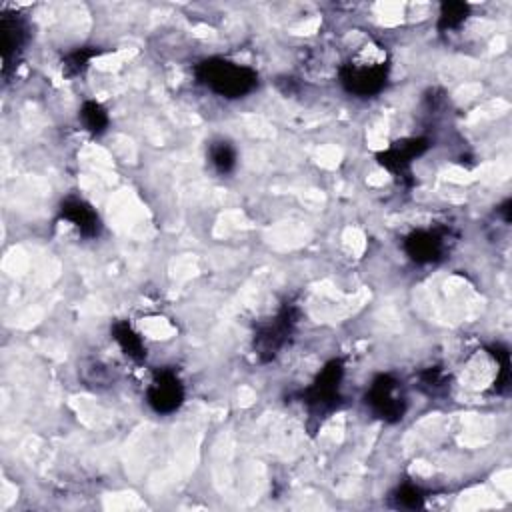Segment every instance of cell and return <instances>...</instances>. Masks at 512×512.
<instances>
[{"mask_svg": "<svg viewBox=\"0 0 512 512\" xmlns=\"http://www.w3.org/2000/svg\"><path fill=\"white\" fill-rule=\"evenodd\" d=\"M196 82L216 96L238 100L258 88V72L246 64L222 56H210L194 66Z\"/></svg>", "mask_w": 512, "mask_h": 512, "instance_id": "obj_1", "label": "cell"}, {"mask_svg": "<svg viewBox=\"0 0 512 512\" xmlns=\"http://www.w3.org/2000/svg\"><path fill=\"white\" fill-rule=\"evenodd\" d=\"M344 380V362L340 358L328 360L316 378L300 392V402L306 406L310 416L324 418L334 412L340 404V388Z\"/></svg>", "mask_w": 512, "mask_h": 512, "instance_id": "obj_2", "label": "cell"}, {"mask_svg": "<svg viewBox=\"0 0 512 512\" xmlns=\"http://www.w3.org/2000/svg\"><path fill=\"white\" fill-rule=\"evenodd\" d=\"M300 310L296 304H282L280 310L266 322L256 328L254 334V354L260 362L274 360L280 350L290 342L296 326H298Z\"/></svg>", "mask_w": 512, "mask_h": 512, "instance_id": "obj_3", "label": "cell"}, {"mask_svg": "<svg viewBox=\"0 0 512 512\" xmlns=\"http://www.w3.org/2000/svg\"><path fill=\"white\" fill-rule=\"evenodd\" d=\"M364 404L374 418L386 424L400 422L408 410V400L402 390V382L390 372H382L372 378L364 394Z\"/></svg>", "mask_w": 512, "mask_h": 512, "instance_id": "obj_4", "label": "cell"}, {"mask_svg": "<svg viewBox=\"0 0 512 512\" xmlns=\"http://www.w3.org/2000/svg\"><path fill=\"white\" fill-rule=\"evenodd\" d=\"M338 78L348 94L356 98H374L388 84L390 64L386 60H350L340 66Z\"/></svg>", "mask_w": 512, "mask_h": 512, "instance_id": "obj_5", "label": "cell"}, {"mask_svg": "<svg viewBox=\"0 0 512 512\" xmlns=\"http://www.w3.org/2000/svg\"><path fill=\"white\" fill-rule=\"evenodd\" d=\"M30 42V26L28 20L18 12H2L0 14V54H2V76L18 66L26 46Z\"/></svg>", "mask_w": 512, "mask_h": 512, "instance_id": "obj_6", "label": "cell"}, {"mask_svg": "<svg viewBox=\"0 0 512 512\" xmlns=\"http://www.w3.org/2000/svg\"><path fill=\"white\" fill-rule=\"evenodd\" d=\"M186 390L176 370L160 368L154 372L148 388H146V402L148 406L162 416L174 414L184 404Z\"/></svg>", "mask_w": 512, "mask_h": 512, "instance_id": "obj_7", "label": "cell"}, {"mask_svg": "<svg viewBox=\"0 0 512 512\" xmlns=\"http://www.w3.org/2000/svg\"><path fill=\"white\" fill-rule=\"evenodd\" d=\"M448 236V228H418L404 236L402 248L414 264H434L444 258Z\"/></svg>", "mask_w": 512, "mask_h": 512, "instance_id": "obj_8", "label": "cell"}, {"mask_svg": "<svg viewBox=\"0 0 512 512\" xmlns=\"http://www.w3.org/2000/svg\"><path fill=\"white\" fill-rule=\"evenodd\" d=\"M428 140L422 136H414V138H404L394 142L392 146H388L386 150L376 154L378 164L388 170L394 176H410V166L416 158H420L426 150H428Z\"/></svg>", "mask_w": 512, "mask_h": 512, "instance_id": "obj_9", "label": "cell"}, {"mask_svg": "<svg viewBox=\"0 0 512 512\" xmlns=\"http://www.w3.org/2000/svg\"><path fill=\"white\" fill-rule=\"evenodd\" d=\"M58 218L68 222L82 238H96L102 232V220L92 204L78 196H66L58 206Z\"/></svg>", "mask_w": 512, "mask_h": 512, "instance_id": "obj_10", "label": "cell"}, {"mask_svg": "<svg viewBox=\"0 0 512 512\" xmlns=\"http://www.w3.org/2000/svg\"><path fill=\"white\" fill-rule=\"evenodd\" d=\"M110 334L118 348L134 362H144L146 360V344L142 336L132 328L130 322L126 320H116L110 328Z\"/></svg>", "mask_w": 512, "mask_h": 512, "instance_id": "obj_11", "label": "cell"}, {"mask_svg": "<svg viewBox=\"0 0 512 512\" xmlns=\"http://www.w3.org/2000/svg\"><path fill=\"white\" fill-rule=\"evenodd\" d=\"M208 160H210V166L214 168V172H218L220 176H228L236 170L238 152L230 140L218 138L208 144Z\"/></svg>", "mask_w": 512, "mask_h": 512, "instance_id": "obj_12", "label": "cell"}, {"mask_svg": "<svg viewBox=\"0 0 512 512\" xmlns=\"http://www.w3.org/2000/svg\"><path fill=\"white\" fill-rule=\"evenodd\" d=\"M78 118L84 126V130L92 136H102L110 126V116L106 108L96 100H84L78 112Z\"/></svg>", "mask_w": 512, "mask_h": 512, "instance_id": "obj_13", "label": "cell"}, {"mask_svg": "<svg viewBox=\"0 0 512 512\" xmlns=\"http://www.w3.org/2000/svg\"><path fill=\"white\" fill-rule=\"evenodd\" d=\"M100 54V48L96 46H82V48H76L68 54H64L62 58V72L68 76V78H74V76H80L88 70L90 62Z\"/></svg>", "mask_w": 512, "mask_h": 512, "instance_id": "obj_14", "label": "cell"}, {"mask_svg": "<svg viewBox=\"0 0 512 512\" xmlns=\"http://www.w3.org/2000/svg\"><path fill=\"white\" fill-rule=\"evenodd\" d=\"M470 16V6L466 2H442L438 12V30L452 32L458 30Z\"/></svg>", "mask_w": 512, "mask_h": 512, "instance_id": "obj_15", "label": "cell"}, {"mask_svg": "<svg viewBox=\"0 0 512 512\" xmlns=\"http://www.w3.org/2000/svg\"><path fill=\"white\" fill-rule=\"evenodd\" d=\"M424 492L420 486L412 484V482H402L392 494H390V502L394 508H402V510H416L424 506Z\"/></svg>", "mask_w": 512, "mask_h": 512, "instance_id": "obj_16", "label": "cell"}, {"mask_svg": "<svg viewBox=\"0 0 512 512\" xmlns=\"http://www.w3.org/2000/svg\"><path fill=\"white\" fill-rule=\"evenodd\" d=\"M490 354L498 364V372H496V380H494V390L498 394L508 390L510 384V352L504 344H492L490 346Z\"/></svg>", "mask_w": 512, "mask_h": 512, "instance_id": "obj_17", "label": "cell"}, {"mask_svg": "<svg viewBox=\"0 0 512 512\" xmlns=\"http://www.w3.org/2000/svg\"><path fill=\"white\" fill-rule=\"evenodd\" d=\"M420 388L426 392V394H442L446 390V384H448V376L442 368L438 366H430L426 368L424 372H420Z\"/></svg>", "mask_w": 512, "mask_h": 512, "instance_id": "obj_18", "label": "cell"}]
</instances>
